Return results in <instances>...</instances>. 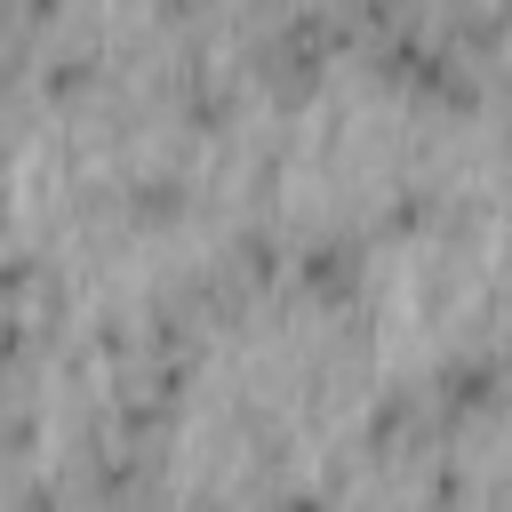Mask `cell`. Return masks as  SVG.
I'll return each mask as SVG.
<instances>
[{
	"label": "cell",
	"mask_w": 512,
	"mask_h": 512,
	"mask_svg": "<svg viewBox=\"0 0 512 512\" xmlns=\"http://www.w3.org/2000/svg\"><path fill=\"white\" fill-rule=\"evenodd\" d=\"M280 512H328V496H280Z\"/></svg>",
	"instance_id": "4"
},
{
	"label": "cell",
	"mask_w": 512,
	"mask_h": 512,
	"mask_svg": "<svg viewBox=\"0 0 512 512\" xmlns=\"http://www.w3.org/2000/svg\"><path fill=\"white\" fill-rule=\"evenodd\" d=\"M496 392H504V368H496V360H448V368H440V408H448V416L488 408Z\"/></svg>",
	"instance_id": "2"
},
{
	"label": "cell",
	"mask_w": 512,
	"mask_h": 512,
	"mask_svg": "<svg viewBox=\"0 0 512 512\" xmlns=\"http://www.w3.org/2000/svg\"><path fill=\"white\" fill-rule=\"evenodd\" d=\"M232 264H240L248 280H272V272H280V240H272V232H240V248H232Z\"/></svg>",
	"instance_id": "3"
},
{
	"label": "cell",
	"mask_w": 512,
	"mask_h": 512,
	"mask_svg": "<svg viewBox=\"0 0 512 512\" xmlns=\"http://www.w3.org/2000/svg\"><path fill=\"white\" fill-rule=\"evenodd\" d=\"M504 144H512V120H504Z\"/></svg>",
	"instance_id": "5"
},
{
	"label": "cell",
	"mask_w": 512,
	"mask_h": 512,
	"mask_svg": "<svg viewBox=\"0 0 512 512\" xmlns=\"http://www.w3.org/2000/svg\"><path fill=\"white\" fill-rule=\"evenodd\" d=\"M296 272H304V288H312V296H328V304L360 288V256H352L344 240H312V248L296 256Z\"/></svg>",
	"instance_id": "1"
}]
</instances>
